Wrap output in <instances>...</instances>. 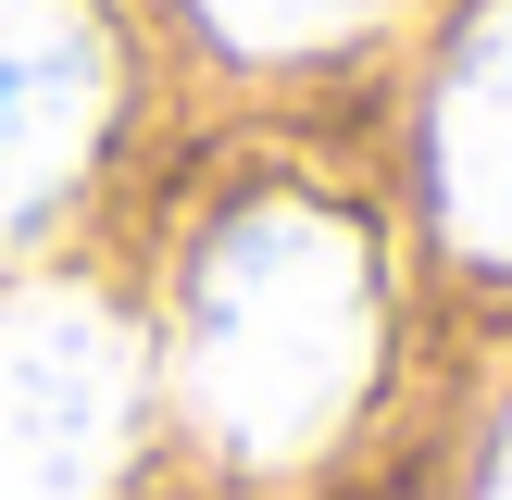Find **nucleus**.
<instances>
[{
	"label": "nucleus",
	"mask_w": 512,
	"mask_h": 500,
	"mask_svg": "<svg viewBox=\"0 0 512 500\" xmlns=\"http://www.w3.org/2000/svg\"><path fill=\"white\" fill-rule=\"evenodd\" d=\"M375 363V263L338 213L263 200L200 250L188 288V413L238 463H300Z\"/></svg>",
	"instance_id": "1"
},
{
	"label": "nucleus",
	"mask_w": 512,
	"mask_h": 500,
	"mask_svg": "<svg viewBox=\"0 0 512 500\" xmlns=\"http://www.w3.org/2000/svg\"><path fill=\"white\" fill-rule=\"evenodd\" d=\"M138 413V350L88 300L0 313V500H100Z\"/></svg>",
	"instance_id": "2"
},
{
	"label": "nucleus",
	"mask_w": 512,
	"mask_h": 500,
	"mask_svg": "<svg viewBox=\"0 0 512 500\" xmlns=\"http://www.w3.org/2000/svg\"><path fill=\"white\" fill-rule=\"evenodd\" d=\"M113 113V38L88 0H0V238L50 213Z\"/></svg>",
	"instance_id": "3"
},
{
	"label": "nucleus",
	"mask_w": 512,
	"mask_h": 500,
	"mask_svg": "<svg viewBox=\"0 0 512 500\" xmlns=\"http://www.w3.org/2000/svg\"><path fill=\"white\" fill-rule=\"evenodd\" d=\"M438 188H450V225H463L488 263H512V0L463 38V63H450V100H438Z\"/></svg>",
	"instance_id": "4"
},
{
	"label": "nucleus",
	"mask_w": 512,
	"mask_h": 500,
	"mask_svg": "<svg viewBox=\"0 0 512 500\" xmlns=\"http://www.w3.org/2000/svg\"><path fill=\"white\" fill-rule=\"evenodd\" d=\"M238 50H313V38H350L375 0H200Z\"/></svg>",
	"instance_id": "5"
},
{
	"label": "nucleus",
	"mask_w": 512,
	"mask_h": 500,
	"mask_svg": "<svg viewBox=\"0 0 512 500\" xmlns=\"http://www.w3.org/2000/svg\"><path fill=\"white\" fill-rule=\"evenodd\" d=\"M488 500H512V425H500V475H488Z\"/></svg>",
	"instance_id": "6"
}]
</instances>
